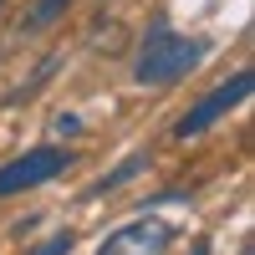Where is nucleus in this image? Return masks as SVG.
Returning a JSON list of instances; mask_svg holds the SVG:
<instances>
[{"mask_svg": "<svg viewBox=\"0 0 255 255\" xmlns=\"http://www.w3.org/2000/svg\"><path fill=\"white\" fill-rule=\"evenodd\" d=\"M204 61V41L194 36H179L174 26H163V20H153L143 36V51L133 61V77L143 82V87H168V82L189 77Z\"/></svg>", "mask_w": 255, "mask_h": 255, "instance_id": "f257e3e1", "label": "nucleus"}, {"mask_svg": "<svg viewBox=\"0 0 255 255\" xmlns=\"http://www.w3.org/2000/svg\"><path fill=\"white\" fill-rule=\"evenodd\" d=\"M250 87H255V72H235L230 82H220V87L209 92V97H199L194 108H189V113L179 118V128H174V133H179V138H199L204 128H215L225 113H235L240 102L250 97Z\"/></svg>", "mask_w": 255, "mask_h": 255, "instance_id": "f03ea898", "label": "nucleus"}, {"mask_svg": "<svg viewBox=\"0 0 255 255\" xmlns=\"http://www.w3.org/2000/svg\"><path fill=\"white\" fill-rule=\"evenodd\" d=\"M67 168H72L67 148H31V153L0 163V199L20 194V189H36V184H51L56 174H67Z\"/></svg>", "mask_w": 255, "mask_h": 255, "instance_id": "7ed1b4c3", "label": "nucleus"}, {"mask_svg": "<svg viewBox=\"0 0 255 255\" xmlns=\"http://www.w3.org/2000/svg\"><path fill=\"white\" fill-rule=\"evenodd\" d=\"M174 245V225L163 220H133V225H118L108 240L97 245V255H163Z\"/></svg>", "mask_w": 255, "mask_h": 255, "instance_id": "20e7f679", "label": "nucleus"}, {"mask_svg": "<svg viewBox=\"0 0 255 255\" xmlns=\"http://www.w3.org/2000/svg\"><path fill=\"white\" fill-rule=\"evenodd\" d=\"M143 168H148V153H128L118 168H113V174H102V184L92 189V194L87 199H102V194H113V189H123L128 179H133V174H143Z\"/></svg>", "mask_w": 255, "mask_h": 255, "instance_id": "39448f33", "label": "nucleus"}, {"mask_svg": "<svg viewBox=\"0 0 255 255\" xmlns=\"http://www.w3.org/2000/svg\"><path fill=\"white\" fill-rule=\"evenodd\" d=\"M67 5H72V0H36V5H31V15H26V26H31V31H46L51 20L67 10Z\"/></svg>", "mask_w": 255, "mask_h": 255, "instance_id": "423d86ee", "label": "nucleus"}, {"mask_svg": "<svg viewBox=\"0 0 255 255\" xmlns=\"http://www.w3.org/2000/svg\"><path fill=\"white\" fill-rule=\"evenodd\" d=\"M31 255H72V235H51L46 245H36Z\"/></svg>", "mask_w": 255, "mask_h": 255, "instance_id": "0eeeda50", "label": "nucleus"}, {"mask_svg": "<svg viewBox=\"0 0 255 255\" xmlns=\"http://www.w3.org/2000/svg\"><path fill=\"white\" fill-rule=\"evenodd\" d=\"M194 255H209V245H194Z\"/></svg>", "mask_w": 255, "mask_h": 255, "instance_id": "6e6552de", "label": "nucleus"}, {"mask_svg": "<svg viewBox=\"0 0 255 255\" xmlns=\"http://www.w3.org/2000/svg\"><path fill=\"white\" fill-rule=\"evenodd\" d=\"M0 5H5V0H0Z\"/></svg>", "mask_w": 255, "mask_h": 255, "instance_id": "1a4fd4ad", "label": "nucleus"}]
</instances>
